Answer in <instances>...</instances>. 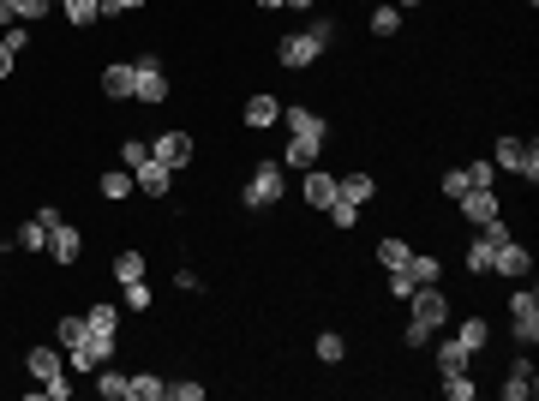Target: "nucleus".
Segmentation results:
<instances>
[{"label":"nucleus","mask_w":539,"mask_h":401,"mask_svg":"<svg viewBox=\"0 0 539 401\" xmlns=\"http://www.w3.org/2000/svg\"><path fill=\"white\" fill-rule=\"evenodd\" d=\"M336 42V18H312L306 30H294V36H282L276 42V60L288 66V72H306V66H318L324 60V48Z\"/></svg>","instance_id":"obj_1"},{"label":"nucleus","mask_w":539,"mask_h":401,"mask_svg":"<svg viewBox=\"0 0 539 401\" xmlns=\"http://www.w3.org/2000/svg\"><path fill=\"white\" fill-rule=\"evenodd\" d=\"M282 198H288V168H282V156H258L252 174H246V186H240V210H276Z\"/></svg>","instance_id":"obj_2"},{"label":"nucleus","mask_w":539,"mask_h":401,"mask_svg":"<svg viewBox=\"0 0 539 401\" xmlns=\"http://www.w3.org/2000/svg\"><path fill=\"white\" fill-rule=\"evenodd\" d=\"M492 168H498V174H522L528 186H539V144H534V138L504 132V138L492 144Z\"/></svg>","instance_id":"obj_3"},{"label":"nucleus","mask_w":539,"mask_h":401,"mask_svg":"<svg viewBox=\"0 0 539 401\" xmlns=\"http://www.w3.org/2000/svg\"><path fill=\"white\" fill-rule=\"evenodd\" d=\"M132 102H144V108H162L168 102V66H162L156 48H144L132 60Z\"/></svg>","instance_id":"obj_4"},{"label":"nucleus","mask_w":539,"mask_h":401,"mask_svg":"<svg viewBox=\"0 0 539 401\" xmlns=\"http://www.w3.org/2000/svg\"><path fill=\"white\" fill-rule=\"evenodd\" d=\"M510 240V222L498 216V222H486V228H474V240H468V276H492V258H498V246Z\"/></svg>","instance_id":"obj_5"},{"label":"nucleus","mask_w":539,"mask_h":401,"mask_svg":"<svg viewBox=\"0 0 539 401\" xmlns=\"http://www.w3.org/2000/svg\"><path fill=\"white\" fill-rule=\"evenodd\" d=\"M114 348H120V336H102V330H84V336H78V348H66V366H72L78 378H90L96 366H108V360H114Z\"/></svg>","instance_id":"obj_6"},{"label":"nucleus","mask_w":539,"mask_h":401,"mask_svg":"<svg viewBox=\"0 0 539 401\" xmlns=\"http://www.w3.org/2000/svg\"><path fill=\"white\" fill-rule=\"evenodd\" d=\"M510 330H516V348H539V288L510 294Z\"/></svg>","instance_id":"obj_7"},{"label":"nucleus","mask_w":539,"mask_h":401,"mask_svg":"<svg viewBox=\"0 0 539 401\" xmlns=\"http://www.w3.org/2000/svg\"><path fill=\"white\" fill-rule=\"evenodd\" d=\"M408 318H420L426 330H438V336H444V324H450V294H444L438 282L414 288V294H408Z\"/></svg>","instance_id":"obj_8"},{"label":"nucleus","mask_w":539,"mask_h":401,"mask_svg":"<svg viewBox=\"0 0 539 401\" xmlns=\"http://www.w3.org/2000/svg\"><path fill=\"white\" fill-rule=\"evenodd\" d=\"M456 210H462V222H468V228H486V222H498V216H504V204H498V192H492V186H468V192L456 198Z\"/></svg>","instance_id":"obj_9"},{"label":"nucleus","mask_w":539,"mask_h":401,"mask_svg":"<svg viewBox=\"0 0 539 401\" xmlns=\"http://www.w3.org/2000/svg\"><path fill=\"white\" fill-rule=\"evenodd\" d=\"M492 276H504V282H528V276H534V252L510 234V240L498 246V258H492Z\"/></svg>","instance_id":"obj_10"},{"label":"nucleus","mask_w":539,"mask_h":401,"mask_svg":"<svg viewBox=\"0 0 539 401\" xmlns=\"http://www.w3.org/2000/svg\"><path fill=\"white\" fill-rule=\"evenodd\" d=\"M150 156H156L162 168H186V162L198 156V144H192V132L174 126V132H162V138H150Z\"/></svg>","instance_id":"obj_11"},{"label":"nucleus","mask_w":539,"mask_h":401,"mask_svg":"<svg viewBox=\"0 0 539 401\" xmlns=\"http://www.w3.org/2000/svg\"><path fill=\"white\" fill-rule=\"evenodd\" d=\"M24 372H30L36 384H48V378H66V348H60V342H36V348L24 354Z\"/></svg>","instance_id":"obj_12"},{"label":"nucleus","mask_w":539,"mask_h":401,"mask_svg":"<svg viewBox=\"0 0 539 401\" xmlns=\"http://www.w3.org/2000/svg\"><path fill=\"white\" fill-rule=\"evenodd\" d=\"M240 120H246V132H270V126L282 120V102H276L270 90H252V96L240 102Z\"/></svg>","instance_id":"obj_13"},{"label":"nucleus","mask_w":539,"mask_h":401,"mask_svg":"<svg viewBox=\"0 0 539 401\" xmlns=\"http://www.w3.org/2000/svg\"><path fill=\"white\" fill-rule=\"evenodd\" d=\"M534 396H539V372L528 360V348H522V360H510V372H504V401H534Z\"/></svg>","instance_id":"obj_14"},{"label":"nucleus","mask_w":539,"mask_h":401,"mask_svg":"<svg viewBox=\"0 0 539 401\" xmlns=\"http://www.w3.org/2000/svg\"><path fill=\"white\" fill-rule=\"evenodd\" d=\"M48 258H54L60 270H72V264L84 258V234H78L72 222H60V228H48Z\"/></svg>","instance_id":"obj_15"},{"label":"nucleus","mask_w":539,"mask_h":401,"mask_svg":"<svg viewBox=\"0 0 539 401\" xmlns=\"http://www.w3.org/2000/svg\"><path fill=\"white\" fill-rule=\"evenodd\" d=\"M318 156H324V138H312V132H288V156H282V168H318Z\"/></svg>","instance_id":"obj_16"},{"label":"nucleus","mask_w":539,"mask_h":401,"mask_svg":"<svg viewBox=\"0 0 539 401\" xmlns=\"http://www.w3.org/2000/svg\"><path fill=\"white\" fill-rule=\"evenodd\" d=\"M132 186H138L144 198H168V186H174V168H162V162L150 156V162H138V168H132Z\"/></svg>","instance_id":"obj_17"},{"label":"nucleus","mask_w":539,"mask_h":401,"mask_svg":"<svg viewBox=\"0 0 539 401\" xmlns=\"http://www.w3.org/2000/svg\"><path fill=\"white\" fill-rule=\"evenodd\" d=\"M108 270H114V282L126 288V282H144V276H150V258H144L138 246H120V252L108 258Z\"/></svg>","instance_id":"obj_18"},{"label":"nucleus","mask_w":539,"mask_h":401,"mask_svg":"<svg viewBox=\"0 0 539 401\" xmlns=\"http://www.w3.org/2000/svg\"><path fill=\"white\" fill-rule=\"evenodd\" d=\"M102 96L108 102H132V60H114V66H102Z\"/></svg>","instance_id":"obj_19"},{"label":"nucleus","mask_w":539,"mask_h":401,"mask_svg":"<svg viewBox=\"0 0 539 401\" xmlns=\"http://www.w3.org/2000/svg\"><path fill=\"white\" fill-rule=\"evenodd\" d=\"M282 120H288V132H312V138H330V120H324L318 108H306V102H288V108H282Z\"/></svg>","instance_id":"obj_20"},{"label":"nucleus","mask_w":539,"mask_h":401,"mask_svg":"<svg viewBox=\"0 0 539 401\" xmlns=\"http://www.w3.org/2000/svg\"><path fill=\"white\" fill-rule=\"evenodd\" d=\"M138 186H132V168H102L96 174V198H108V204H126Z\"/></svg>","instance_id":"obj_21"},{"label":"nucleus","mask_w":539,"mask_h":401,"mask_svg":"<svg viewBox=\"0 0 539 401\" xmlns=\"http://www.w3.org/2000/svg\"><path fill=\"white\" fill-rule=\"evenodd\" d=\"M336 198H348V204H360V210H366V204L378 198V180H372L366 168H354V174H342V180H336Z\"/></svg>","instance_id":"obj_22"},{"label":"nucleus","mask_w":539,"mask_h":401,"mask_svg":"<svg viewBox=\"0 0 539 401\" xmlns=\"http://www.w3.org/2000/svg\"><path fill=\"white\" fill-rule=\"evenodd\" d=\"M432 360H438V378H450V372H468V366H474V354H468L456 336H450V342H438V336H432Z\"/></svg>","instance_id":"obj_23"},{"label":"nucleus","mask_w":539,"mask_h":401,"mask_svg":"<svg viewBox=\"0 0 539 401\" xmlns=\"http://www.w3.org/2000/svg\"><path fill=\"white\" fill-rule=\"evenodd\" d=\"M402 276H408V288H426V282H444V264H438V252H414L402 264Z\"/></svg>","instance_id":"obj_24"},{"label":"nucleus","mask_w":539,"mask_h":401,"mask_svg":"<svg viewBox=\"0 0 539 401\" xmlns=\"http://www.w3.org/2000/svg\"><path fill=\"white\" fill-rule=\"evenodd\" d=\"M84 330L120 336V300H90V306H84Z\"/></svg>","instance_id":"obj_25"},{"label":"nucleus","mask_w":539,"mask_h":401,"mask_svg":"<svg viewBox=\"0 0 539 401\" xmlns=\"http://www.w3.org/2000/svg\"><path fill=\"white\" fill-rule=\"evenodd\" d=\"M126 401H168V378H156V372H126Z\"/></svg>","instance_id":"obj_26"},{"label":"nucleus","mask_w":539,"mask_h":401,"mask_svg":"<svg viewBox=\"0 0 539 401\" xmlns=\"http://www.w3.org/2000/svg\"><path fill=\"white\" fill-rule=\"evenodd\" d=\"M300 198H306L312 210H324V204L336 198V174H324V168H306V186H300Z\"/></svg>","instance_id":"obj_27"},{"label":"nucleus","mask_w":539,"mask_h":401,"mask_svg":"<svg viewBox=\"0 0 539 401\" xmlns=\"http://www.w3.org/2000/svg\"><path fill=\"white\" fill-rule=\"evenodd\" d=\"M96 396L102 401H126V372L108 360V366H96Z\"/></svg>","instance_id":"obj_28"},{"label":"nucleus","mask_w":539,"mask_h":401,"mask_svg":"<svg viewBox=\"0 0 539 401\" xmlns=\"http://www.w3.org/2000/svg\"><path fill=\"white\" fill-rule=\"evenodd\" d=\"M324 216H330V228H336V234H354V228H360V204H348V198H330V204H324Z\"/></svg>","instance_id":"obj_29"},{"label":"nucleus","mask_w":539,"mask_h":401,"mask_svg":"<svg viewBox=\"0 0 539 401\" xmlns=\"http://www.w3.org/2000/svg\"><path fill=\"white\" fill-rule=\"evenodd\" d=\"M456 342H462L468 354H486V342H492V324H486V318H462V330H456Z\"/></svg>","instance_id":"obj_30"},{"label":"nucleus","mask_w":539,"mask_h":401,"mask_svg":"<svg viewBox=\"0 0 539 401\" xmlns=\"http://www.w3.org/2000/svg\"><path fill=\"white\" fill-rule=\"evenodd\" d=\"M60 12H66V24H72V30L102 24V6H96V0H60Z\"/></svg>","instance_id":"obj_31"},{"label":"nucleus","mask_w":539,"mask_h":401,"mask_svg":"<svg viewBox=\"0 0 539 401\" xmlns=\"http://www.w3.org/2000/svg\"><path fill=\"white\" fill-rule=\"evenodd\" d=\"M372 36H378V42L402 36V6H372Z\"/></svg>","instance_id":"obj_32"},{"label":"nucleus","mask_w":539,"mask_h":401,"mask_svg":"<svg viewBox=\"0 0 539 401\" xmlns=\"http://www.w3.org/2000/svg\"><path fill=\"white\" fill-rule=\"evenodd\" d=\"M12 246H18V252H48V228H42V222L30 216V222H18V234H12Z\"/></svg>","instance_id":"obj_33"},{"label":"nucleus","mask_w":539,"mask_h":401,"mask_svg":"<svg viewBox=\"0 0 539 401\" xmlns=\"http://www.w3.org/2000/svg\"><path fill=\"white\" fill-rule=\"evenodd\" d=\"M408 258H414V246H408V240H396V234H384V240H378V264H384V270H402Z\"/></svg>","instance_id":"obj_34"},{"label":"nucleus","mask_w":539,"mask_h":401,"mask_svg":"<svg viewBox=\"0 0 539 401\" xmlns=\"http://www.w3.org/2000/svg\"><path fill=\"white\" fill-rule=\"evenodd\" d=\"M78 336H84V312H66V318H54V336H48V342L78 348Z\"/></svg>","instance_id":"obj_35"},{"label":"nucleus","mask_w":539,"mask_h":401,"mask_svg":"<svg viewBox=\"0 0 539 401\" xmlns=\"http://www.w3.org/2000/svg\"><path fill=\"white\" fill-rule=\"evenodd\" d=\"M318 360H324V366H342V360H348V336H342V330H324V336H318Z\"/></svg>","instance_id":"obj_36"},{"label":"nucleus","mask_w":539,"mask_h":401,"mask_svg":"<svg viewBox=\"0 0 539 401\" xmlns=\"http://www.w3.org/2000/svg\"><path fill=\"white\" fill-rule=\"evenodd\" d=\"M444 396H450V401H474V396H480L474 372H450V378H444Z\"/></svg>","instance_id":"obj_37"},{"label":"nucleus","mask_w":539,"mask_h":401,"mask_svg":"<svg viewBox=\"0 0 539 401\" xmlns=\"http://www.w3.org/2000/svg\"><path fill=\"white\" fill-rule=\"evenodd\" d=\"M150 300H156V294H150V276H144V282H126V294H120L126 312H150Z\"/></svg>","instance_id":"obj_38"},{"label":"nucleus","mask_w":539,"mask_h":401,"mask_svg":"<svg viewBox=\"0 0 539 401\" xmlns=\"http://www.w3.org/2000/svg\"><path fill=\"white\" fill-rule=\"evenodd\" d=\"M150 162V138H120V168H138Z\"/></svg>","instance_id":"obj_39"},{"label":"nucleus","mask_w":539,"mask_h":401,"mask_svg":"<svg viewBox=\"0 0 539 401\" xmlns=\"http://www.w3.org/2000/svg\"><path fill=\"white\" fill-rule=\"evenodd\" d=\"M462 174H468V186H492V180H498L492 156H474V162H462Z\"/></svg>","instance_id":"obj_40"},{"label":"nucleus","mask_w":539,"mask_h":401,"mask_svg":"<svg viewBox=\"0 0 539 401\" xmlns=\"http://www.w3.org/2000/svg\"><path fill=\"white\" fill-rule=\"evenodd\" d=\"M438 192H444V198H450V204H456V198H462V192H468V174H462V162H456V168H444V174H438Z\"/></svg>","instance_id":"obj_41"},{"label":"nucleus","mask_w":539,"mask_h":401,"mask_svg":"<svg viewBox=\"0 0 539 401\" xmlns=\"http://www.w3.org/2000/svg\"><path fill=\"white\" fill-rule=\"evenodd\" d=\"M12 12H18V24H42L54 12V0H12Z\"/></svg>","instance_id":"obj_42"},{"label":"nucleus","mask_w":539,"mask_h":401,"mask_svg":"<svg viewBox=\"0 0 539 401\" xmlns=\"http://www.w3.org/2000/svg\"><path fill=\"white\" fill-rule=\"evenodd\" d=\"M432 336H438V330H426L420 318H408V324H402V342H408V348H432Z\"/></svg>","instance_id":"obj_43"},{"label":"nucleus","mask_w":539,"mask_h":401,"mask_svg":"<svg viewBox=\"0 0 539 401\" xmlns=\"http://www.w3.org/2000/svg\"><path fill=\"white\" fill-rule=\"evenodd\" d=\"M168 401H204V384H192V378H180V384H168Z\"/></svg>","instance_id":"obj_44"},{"label":"nucleus","mask_w":539,"mask_h":401,"mask_svg":"<svg viewBox=\"0 0 539 401\" xmlns=\"http://www.w3.org/2000/svg\"><path fill=\"white\" fill-rule=\"evenodd\" d=\"M36 222H42V228H60V222H66V210H60V204H42V210H36Z\"/></svg>","instance_id":"obj_45"},{"label":"nucleus","mask_w":539,"mask_h":401,"mask_svg":"<svg viewBox=\"0 0 539 401\" xmlns=\"http://www.w3.org/2000/svg\"><path fill=\"white\" fill-rule=\"evenodd\" d=\"M42 396H48V401H72V384H66V378H48V390H42Z\"/></svg>","instance_id":"obj_46"},{"label":"nucleus","mask_w":539,"mask_h":401,"mask_svg":"<svg viewBox=\"0 0 539 401\" xmlns=\"http://www.w3.org/2000/svg\"><path fill=\"white\" fill-rule=\"evenodd\" d=\"M174 288H180V294H186V300H192V294H198V288H204V282H198V276H192V270H180V276H174Z\"/></svg>","instance_id":"obj_47"},{"label":"nucleus","mask_w":539,"mask_h":401,"mask_svg":"<svg viewBox=\"0 0 539 401\" xmlns=\"http://www.w3.org/2000/svg\"><path fill=\"white\" fill-rule=\"evenodd\" d=\"M12 66H18V54L6 48V36H0V78H12Z\"/></svg>","instance_id":"obj_48"},{"label":"nucleus","mask_w":539,"mask_h":401,"mask_svg":"<svg viewBox=\"0 0 539 401\" xmlns=\"http://www.w3.org/2000/svg\"><path fill=\"white\" fill-rule=\"evenodd\" d=\"M312 6H318V0H288V12H312Z\"/></svg>","instance_id":"obj_49"},{"label":"nucleus","mask_w":539,"mask_h":401,"mask_svg":"<svg viewBox=\"0 0 539 401\" xmlns=\"http://www.w3.org/2000/svg\"><path fill=\"white\" fill-rule=\"evenodd\" d=\"M252 6H264V12H282V6H288V0H252Z\"/></svg>","instance_id":"obj_50"},{"label":"nucleus","mask_w":539,"mask_h":401,"mask_svg":"<svg viewBox=\"0 0 539 401\" xmlns=\"http://www.w3.org/2000/svg\"><path fill=\"white\" fill-rule=\"evenodd\" d=\"M396 6H426V0H396Z\"/></svg>","instance_id":"obj_51"},{"label":"nucleus","mask_w":539,"mask_h":401,"mask_svg":"<svg viewBox=\"0 0 539 401\" xmlns=\"http://www.w3.org/2000/svg\"><path fill=\"white\" fill-rule=\"evenodd\" d=\"M54 6H60V0H54Z\"/></svg>","instance_id":"obj_52"}]
</instances>
